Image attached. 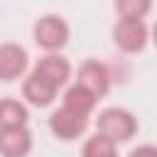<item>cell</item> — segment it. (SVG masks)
I'll return each mask as SVG.
<instances>
[{"label": "cell", "instance_id": "cell-10", "mask_svg": "<svg viewBox=\"0 0 157 157\" xmlns=\"http://www.w3.org/2000/svg\"><path fill=\"white\" fill-rule=\"evenodd\" d=\"M27 108L15 98H0V128H22L27 125Z\"/></svg>", "mask_w": 157, "mask_h": 157}, {"label": "cell", "instance_id": "cell-11", "mask_svg": "<svg viewBox=\"0 0 157 157\" xmlns=\"http://www.w3.org/2000/svg\"><path fill=\"white\" fill-rule=\"evenodd\" d=\"M93 105H96V98H93L88 91H83L81 86L74 83V86L64 93V105H61V108H66V110H71V113H78V115L88 118V113L93 110Z\"/></svg>", "mask_w": 157, "mask_h": 157}, {"label": "cell", "instance_id": "cell-9", "mask_svg": "<svg viewBox=\"0 0 157 157\" xmlns=\"http://www.w3.org/2000/svg\"><path fill=\"white\" fill-rule=\"evenodd\" d=\"M22 96L32 103V105H39V108H44V105H49L52 101H54V96H56V91L52 88V86H47L44 81H39L37 76H27L25 78V83H22Z\"/></svg>", "mask_w": 157, "mask_h": 157}, {"label": "cell", "instance_id": "cell-12", "mask_svg": "<svg viewBox=\"0 0 157 157\" xmlns=\"http://www.w3.org/2000/svg\"><path fill=\"white\" fill-rule=\"evenodd\" d=\"M81 157H118L115 155V145L103 137V135H93L83 142V150H81Z\"/></svg>", "mask_w": 157, "mask_h": 157}, {"label": "cell", "instance_id": "cell-3", "mask_svg": "<svg viewBox=\"0 0 157 157\" xmlns=\"http://www.w3.org/2000/svg\"><path fill=\"white\" fill-rule=\"evenodd\" d=\"M113 42L118 49L132 54V52H142L147 44V25L142 20H118L113 27Z\"/></svg>", "mask_w": 157, "mask_h": 157}, {"label": "cell", "instance_id": "cell-8", "mask_svg": "<svg viewBox=\"0 0 157 157\" xmlns=\"http://www.w3.org/2000/svg\"><path fill=\"white\" fill-rule=\"evenodd\" d=\"M29 150H32V135L27 125L0 128V155L2 157H27Z\"/></svg>", "mask_w": 157, "mask_h": 157}, {"label": "cell", "instance_id": "cell-2", "mask_svg": "<svg viewBox=\"0 0 157 157\" xmlns=\"http://www.w3.org/2000/svg\"><path fill=\"white\" fill-rule=\"evenodd\" d=\"M34 42L47 52H56L69 42V25L59 15H44L34 25Z\"/></svg>", "mask_w": 157, "mask_h": 157}, {"label": "cell", "instance_id": "cell-13", "mask_svg": "<svg viewBox=\"0 0 157 157\" xmlns=\"http://www.w3.org/2000/svg\"><path fill=\"white\" fill-rule=\"evenodd\" d=\"M150 0H120L115 2V10L120 12L123 20H142L150 12Z\"/></svg>", "mask_w": 157, "mask_h": 157}, {"label": "cell", "instance_id": "cell-1", "mask_svg": "<svg viewBox=\"0 0 157 157\" xmlns=\"http://www.w3.org/2000/svg\"><path fill=\"white\" fill-rule=\"evenodd\" d=\"M96 125H98V135L108 137L113 145L115 142H125L137 132V120L125 108H105V110H101Z\"/></svg>", "mask_w": 157, "mask_h": 157}, {"label": "cell", "instance_id": "cell-6", "mask_svg": "<svg viewBox=\"0 0 157 157\" xmlns=\"http://www.w3.org/2000/svg\"><path fill=\"white\" fill-rule=\"evenodd\" d=\"M88 128V118L71 113L66 108H59L52 113L49 118V130L59 137V140H76L78 135H83V130Z\"/></svg>", "mask_w": 157, "mask_h": 157}, {"label": "cell", "instance_id": "cell-4", "mask_svg": "<svg viewBox=\"0 0 157 157\" xmlns=\"http://www.w3.org/2000/svg\"><path fill=\"white\" fill-rule=\"evenodd\" d=\"M76 86H81L83 91H88V93L98 101V98H101V96H105V93H108V88H110V76H108V69H105L101 61H96V59L83 61V64L78 66Z\"/></svg>", "mask_w": 157, "mask_h": 157}, {"label": "cell", "instance_id": "cell-7", "mask_svg": "<svg viewBox=\"0 0 157 157\" xmlns=\"http://www.w3.org/2000/svg\"><path fill=\"white\" fill-rule=\"evenodd\" d=\"M27 69V52L15 42L0 44V81H15Z\"/></svg>", "mask_w": 157, "mask_h": 157}, {"label": "cell", "instance_id": "cell-14", "mask_svg": "<svg viewBox=\"0 0 157 157\" xmlns=\"http://www.w3.org/2000/svg\"><path fill=\"white\" fill-rule=\"evenodd\" d=\"M130 157H157V147L155 145H140L130 152Z\"/></svg>", "mask_w": 157, "mask_h": 157}, {"label": "cell", "instance_id": "cell-5", "mask_svg": "<svg viewBox=\"0 0 157 157\" xmlns=\"http://www.w3.org/2000/svg\"><path fill=\"white\" fill-rule=\"evenodd\" d=\"M69 74H71V66L64 56L59 54H47L37 61V66L32 69V76H37L39 81H44L47 86H52L54 91H59L66 81H69Z\"/></svg>", "mask_w": 157, "mask_h": 157}]
</instances>
